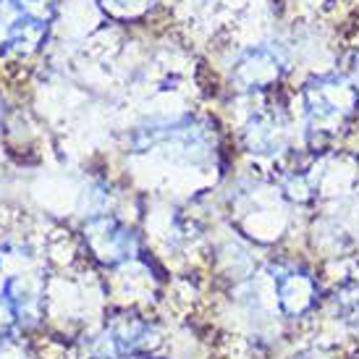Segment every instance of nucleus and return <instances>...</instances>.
<instances>
[{"label": "nucleus", "instance_id": "f257e3e1", "mask_svg": "<svg viewBox=\"0 0 359 359\" xmlns=\"http://www.w3.org/2000/svg\"><path fill=\"white\" fill-rule=\"evenodd\" d=\"M278 302L286 315H299L315 304V283L309 276L289 273L278 276Z\"/></svg>", "mask_w": 359, "mask_h": 359}]
</instances>
